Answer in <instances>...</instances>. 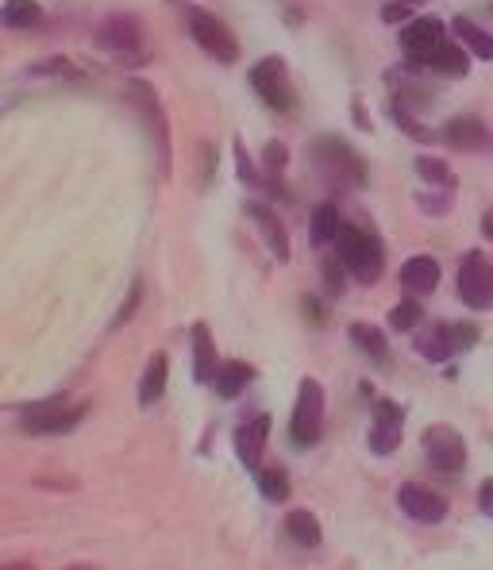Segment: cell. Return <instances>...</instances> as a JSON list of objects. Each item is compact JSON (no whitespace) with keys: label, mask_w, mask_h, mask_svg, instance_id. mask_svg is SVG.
I'll use <instances>...</instances> for the list:
<instances>
[{"label":"cell","mask_w":493,"mask_h":570,"mask_svg":"<svg viewBox=\"0 0 493 570\" xmlns=\"http://www.w3.org/2000/svg\"><path fill=\"white\" fill-rule=\"evenodd\" d=\"M308 158H313L316 178H321L328 189H363L366 178H371V174H366V158L339 136L313 139Z\"/></svg>","instance_id":"6da1fadb"},{"label":"cell","mask_w":493,"mask_h":570,"mask_svg":"<svg viewBox=\"0 0 493 570\" xmlns=\"http://www.w3.org/2000/svg\"><path fill=\"white\" fill-rule=\"evenodd\" d=\"M336 258L344 263V271L358 285H374L386 271V255H382V243L374 232L358 228V224H344L336 236Z\"/></svg>","instance_id":"7a4b0ae2"},{"label":"cell","mask_w":493,"mask_h":570,"mask_svg":"<svg viewBox=\"0 0 493 570\" xmlns=\"http://www.w3.org/2000/svg\"><path fill=\"white\" fill-rule=\"evenodd\" d=\"M124 94H128V105L136 108V116L144 120L150 142H155L158 174L170 178V120H166V108H162V100H158L155 86L144 78H131L128 86H124Z\"/></svg>","instance_id":"3957f363"},{"label":"cell","mask_w":493,"mask_h":570,"mask_svg":"<svg viewBox=\"0 0 493 570\" xmlns=\"http://www.w3.org/2000/svg\"><path fill=\"white\" fill-rule=\"evenodd\" d=\"M97 47L105 50V55H112L116 62H124V66H144L150 58L147 31L131 12L105 16V20L97 23Z\"/></svg>","instance_id":"277c9868"},{"label":"cell","mask_w":493,"mask_h":570,"mask_svg":"<svg viewBox=\"0 0 493 570\" xmlns=\"http://www.w3.org/2000/svg\"><path fill=\"white\" fill-rule=\"evenodd\" d=\"M247 78H250V89H255L266 108H274V112H294L297 108V89H294V81H289L286 58H278V55L258 58Z\"/></svg>","instance_id":"5b68a950"},{"label":"cell","mask_w":493,"mask_h":570,"mask_svg":"<svg viewBox=\"0 0 493 570\" xmlns=\"http://www.w3.org/2000/svg\"><path fill=\"white\" fill-rule=\"evenodd\" d=\"M186 23H189V36H194V43L205 50L208 58H216L220 66H231L239 58V43L236 36L228 31V23L216 20L213 12H205V8H189L186 12Z\"/></svg>","instance_id":"8992f818"},{"label":"cell","mask_w":493,"mask_h":570,"mask_svg":"<svg viewBox=\"0 0 493 570\" xmlns=\"http://www.w3.org/2000/svg\"><path fill=\"white\" fill-rule=\"evenodd\" d=\"M324 435V390L316 379H305L297 390V405H294V421H289V440L297 448H313Z\"/></svg>","instance_id":"52a82bcc"},{"label":"cell","mask_w":493,"mask_h":570,"mask_svg":"<svg viewBox=\"0 0 493 570\" xmlns=\"http://www.w3.org/2000/svg\"><path fill=\"white\" fill-rule=\"evenodd\" d=\"M86 413H89V405H66L62 397H55V401H43V405H31L28 413L20 416V432L62 435L86 421Z\"/></svg>","instance_id":"ba28073f"},{"label":"cell","mask_w":493,"mask_h":570,"mask_svg":"<svg viewBox=\"0 0 493 570\" xmlns=\"http://www.w3.org/2000/svg\"><path fill=\"white\" fill-rule=\"evenodd\" d=\"M424 459L436 474H463L466 466V443L463 435L455 432L451 424H432L424 432Z\"/></svg>","instance_id":"9c48e42d"},{"label":"cell","mask_w":493,"mask_h":570,"mask_svg":"<svg viewBox=\"0 0 493 570\" xmlns=\"http://www.w3.org/2000/svg\"><path fill=\"white\" fill-rule=\"evenodd\" d=\"M447 43V28L432 16H421V20H408L405 31H401V50L405 58L416 66V70H428V62L436 58V50Z\"/></svg>","instance_id":"30bf717a"},{"label":"cell","mask_w":493,"mask_h":570,"mask_svg":"<svg viewBox=\"0 0 493 570\" xmlns=\"http://www.w3.org/2000/svg\"><path fill=\"white\" fill-rule=\"evenodd\" d=\"M459 297H463L466 308H479V313L493 308V266L479 250H471L459 266Z\"/></svg>","instance_id":"8fae6325"},{"label":"cell","mask_w":493,"mask_h":570,"mask_svg":"<svg viewBox=\"0 0 493 570\" xmlns=\"http://www.w3.org/2000/svg\"><path fill=\"white\" fill-rule=\"evenodd\" d=\"M397 505L405 517H413V521L421 524H440L447 517V501L440 498L436 490H428V485L421 482H405L397 490Z\"/></svg>","instance_id":"7c38bea8"},{"label":"cell","mask_w":493,"mask_h":570,"mask_svg":"<svg viewBox=\"0 0 493 570\" xmlns=\"http://www.w3.org/2000/svg\"><path fill=\"white\" fill-rule=\"evenodd\" d=\"M401 428H405V413L394 401H378L371 421V451L374 455H394L401 448Z\"/></svg>","instance_id":"4fadbf2b"},{"label":"cell","mask_w":493,"mask_h":570,"mask_svg":"<svg viewBox=\"0 0 493 570\" xmlns=\"http://www.w3.org/2000/svg\"><path fill=\"white\" fill-rule=\"evenodd\" d=\"M266 440H270V416H250L247 424L236 428V455L247 471H258V466H263Z\"/></svg>","instance_id":"5bb4252c"},{"label":"cell","mask_w":493,"mask_h":570,"mask_svg":"<svg viewBox=\"0 0 493 570\" xmlns=\"http://www.w3.org/2000/svg\"><path fill=\"white\" fill-rule=\"evenodd\" d=\"M247 216L258 224V232H263L266 247L274 250V258H278V263H289V236H286V224L278 220V213H274V208H266L263 200H250Z\"/></svg>","instance_id":"9a60e30c"},{"label":"cell","mask_w":493,"mask_h":570,"mask_svg":"<svg viewBox=\"0 0 493 570\" xmlns=\"http://www.w3.org/2000/svg\"><path fill=\"white\" fill-rule=\"evenodd\" d=\"M189 340H194V382L197 385H213L216 371H220V363H216V343H213V332H208V324H194Z\"/></svg>","instance_id":"2e32d148"},{"label":"cell","mask_w":493,"mask_h":570,"mask_svg":"<svg viewBox=\"0 0 493 570\" xmlns=\"http://www.w3.org/2000/svg\"><path fill=\"white\" fill-rule=\"evenodd\" d=\"M444 142L455 150H482L490 142V131L479 116H455V120H447V128H444Z\"/></svg>","instance_id":"e0dca14e"},{"label":"cell","mask_w":493,"mask_h":570,"mask_svg":"<svg viewBox=\"0 0 493 570\" xmlns=\"http://www.w3.org/2000/svg\"><path fill=\"white\" fill-rule=\"evenodd\" d=\"M401 285H405L408 293H421V297H428V293L440 285V263H436V258H428V255L408 258V263L401 266Z\"/></svg>","instance_id":"ac0fdd59"},{"label":"cell","mask_w":493,"mask_h":570,"mask_svg":"<svg viewBox=\"0 0 493 570\" xmlns=\"http://www.w3.org/2000/svg\"><path fill=\"white\" fill-rule=\"evenodd\" d=\"M451 351H455V343H451V324H428V328H416V355H424L428 363H444L451 358Z\"/></svg>","instance_id":"d6986e66"},{"label":"cell","mask_w":493,"mask_h":570,"mask_svg":"<svg viewBox=\"0 0 493 570\" xmlns=\"http://www.w3.org/2000/svg\"><path fill=\"white\" fill-rule=\"evenodd\" d=\"M250 379H255V366L244 363V358H228V363H220V371H216V393H220L224 401L239 397V393L247 390Z\"/></svg>","instance_id":"ffe728a7"},{"label":"cell","mask_w":493,"mask_h":570,"mask_svg":"<svg viewBox=\"0 0 493 570\" xmlns=\"http://www.w3.org/2000/svg\"><path fill=\"white\" fill-rule=\"evenodd\" d=\"M455 36H459V47L471 50L474 58H482V62H493V36L486 28H479L474 20H466V16H455Z\"/></svg>","instance_id":"44dd1931"},{"label":"cell","mask_w":493,"mask_h":570,"mask_svg":"<svg viewBox=\"0 0 493 570\" xmlns=\"http://www.w3.org/2000/svg\"><path fill=\"white\" fill-rule=\"evenodd\" d=\"M166 379H170V363H166V355L158 351V355H150V363L144 371V382H139V405L150 409L155 401H162Z\"/></svg>","instance_id":"7402d4cb"},{"label":"cell","mask_w":493,"mask_h":570,"mask_svg":"<svg viewBox=\"0 0 493 570\" xmlns=\"http://www.w3.org/2000/svg\"><path fill=\"white\" fill-rule=\"evenodd\" d=\"M39 20H43L39 0H4V4H0V28H8V31H28V28H36Z\"/></svg>","instance_id":"603a6c76"},{"label":"cell","mask_w":493,"mask_h":570,"mask_svg":"<svg viewBox=\"0 0 493 570\" xmlns=\"http://www.w3.org/2000/svg\"><path fill=\"white\" fill-rule=\"evenodd\" d=\"M286 535L297 543V548H321V540H324L321 521H316L308 509H294V513H286Z\"/></svg>","instance_id":"cb8c5ba5"},{"label":"cell","mask_w":493,"mask_h":570,"mask_svg":"<svg viewBox=\"0 0 493 570\" xmlns=\"http://www.w3.org/2000/svg\"><path fill=\"white\" fill-rule=\"evenodd\" d=\"M339 228H344V220H339V208L332 205V200H324V205L313 208V228H308V236H313L316 247H328V243H336Z\"/></svg>","instance_id":"d4e9b609"},{"label":"cell","mask_w":493,"mask_h":570,"mask_svg":"<svg viewBox=\"0 0 493 570\" xmlns=\"http://www.w3.org/2000/svg\"><path fill=\"white\" fill-rule=\"evenodd\" d=\"M428 70H436V73H444V78H466L471 73V58H466V50L455 43V39H447L444 47L436 50V58L428 62Z\"/></svg>","instance_id":"484cf974"},{"label":"cell","mask_w":493,"mask_h":570,"mask_svg":"<svg viewBox=\"0 0 493 570\" xmlns=\"http://www.w3.org/2000/svg\"><path fill=\"white\" fill-rule=\"evenodd\" d=\"M351 343L363 351L366 358H374L378 366L390 363V351H386V335H382L374 324H351Z\"/></svg>","instance_id":"4316f807"},{"label":"cell","mask_w":493,"mask_h":570,"mask_svg":"<svg viewBox=\"0 0 493 570\" xmlns=\"http://www.w3.org/2000/svg\"><path fill=\"white\" fill-rule=\"evenodd\" d=\"M416 174H421V178L428 181L432 189H447V193H455V186H459L455 170H451V166L444 163V158H432V155L416 158Z\"/></svg>","instance_id":"83f0119b"},{"label":"cell","mask_w":493,"mask_h":570,"mask_svg":"<svg viewBox=\"0 0 493 570\" xmlns=\"http://www.w3.org/2000/svg\"><path fill=\"white\" fill-rule=\"evenodd\" d=\"M263 166H266V186H274L278 193H286V186H282V174H286L289 166V147L278 139H270L263 147Z\"/></svg>","instance_id":"f1b7e54d"},{"label":"cell","mask_w":493,"mask_h":570,"mask_svg":"<svg viewBox=\"0 0 493 570\" xmlns=\"http://www.w3.org/2000/svg\"><path fill=\"white\" fill-rule=\"evenodd\" d=\"M258 490H263L266 501H289V478L282 466H258Z\"/></svg>","instance_id":"f546056e"},{"label":"cell","mask_w":493,"mask_h":570,"mask_svg":"<svg viewBox=\"0 0 493 570\" xmlns=\"http://www.w3.org/2000/svg\"><path fill=\"white\" fill-rule=\"evenodd\" d=\"M424 324V308H421V301H401V305L390 308V328H397V332H416Z\"/></svg>","instance_id":"4dcf8cb0"},{"label":"cell","mask_w":493,"mask_h":570,"mask_svg":"<svg viewBox=\"0 0 493 570\" xmlns=\"http://www.w3.org/2000/svg\"><path fill=\"white\" fill-rule=\"evenodd\" d=\"M28 73H36V78H81L78 66L66 62V58H47V62H36V66H28Z\"/></svg>","instance_id":"1f68e13d"},{"label":"cell","mask_w":493,"mask_h":570,"mask_svg":"<svg viewBox=\"0 0 493 570\" xmlns=\"http://www.w3.org/2000/svg\"><path fill=\"white\" fill-rule=\"evenodd\" d=\"M236 170H239V181H247V186H266V178L255 170V163H250V155H247V147H244V139H236Z\"/></svg>","instance_id":"d6a6232c"},{"label":"cell","mask_w":493,"mask_h":570,"mask_svg":"<svg viewBox=\"0 0 493 570\" xmlns=\"http://www.w3.org/2000/svg\"><path fill=\"white\" fill-rule=\"evenodd\" d=\"M451 197H455V193H447V189H428V193H416V205H421L424 213H432V216H444L447 208H451Z\"/></svg>","instance_id":"836d02e7"},{"label":"cell","mask_w":493,"mask_h":570,"mask_svg":"<svg viewBox=\"0 0 493 570\" xmlns=\"http://www.w3.org/2000/svg\"><path fill=\"white\" fill-rule=\"evenodd\" d=\"M394 120L401 124V128H405V136H413V139H424V142H428V139H436V136H432L428 128H424L421 120H413V116H408V108H405V105H397V100H394Z\"/></svg>","instance_id":"e575fe53"},{"label":"cell","mask_w":493,"mask_h":570,"mask_svg":"<svg viewBox=\"0 0 493 570\" xmlns=\"http://www.w3.org/2000/svg\"><path fill=\"white\" fill-rule=\"evenodd\" d=\"M139 301H144V282H131L128 301H124L120 313H116V324H112V328H124V324L131 321V313H136V308H139Z\"/></svg>","instance_id":"d590c367"},{"label":"cell","mask_w":493,"mask_h":570,"mask_svg":"<svg viewBox=\"0 0 493 570\" xmlns=\"http://www.w3.org/2000/svg\"><path fill=\"white\" fill-rule=\"evenodd\" d=\"M451 343H455V351H466L479 343V328L474 324H451Z\"/></svg>","instance_id":"8d00e7d4"},{"label":"cell","mask_w":493,"mask_h":570,"mask_svg":"<svg viewBox=\"0 0 493 570\" xmlns=\"http://www.w3.org/2000/svg\"><path fill=\"white\" fill-rule=\"evenodd\" d=\"M324 282H328V293H344V263L339 258H324Z\"/></svg>","instance_id":"74e56055"},{"label":"cell","mask_w":493,"mask_h":570,"mask_svg":"<svg viewBox=\"0 0 493 570\" xmlns=\"http://www.w3.org/2000/svg\"><path fill=\"white\" fill-rule=\"evenodd\" d=\"M213 174H216V147L205 142V147H200V178H205V186L213 181Z\"/></svg>","instance_id":"f35d334b"},{"label":"cell","mask_w":493,"mask_h":570,"mask_svg":"<svg viewBox=\"0 0 493 570\" xmlns=\"http://www.w3.org/2000/svg\"><path fill=\"white\" fill-rule=\"evenodd\" d=\"M479 509L493 521V478H490V482H482V490H479Z\"/></svg>","instance_id":"ab89813d"},{"label":"cell","mask_w":493,"mask_h":570,"mask_svg":"<svg viewBox=\"0 0 493 570\" xmlns=\"http://www.w3.org/2000/svg\"><path fill=\"white\" fill-rule=\"evenodd\" d=\"M382 20H386V23L408 20V4H397V0H394V4H386V8H382Z\"/></svg>","instance_id":"60d3db41"},{"label":"cell","mask_w":493,"mask_h":570,"mask_svg":"<svg viewBox=\"0 0 493 570\" xmlns=\"http://www.w3.org/2000/svg\"><path fill=\"white\" fill-rule=\"evenodd\" d=\"M305 313H313V321L324 324V308H321V301H316V297H305Z\"/></svg>","instance_id":"b9f144b4"},{"label":"cell","mask_w":493,"mask_h":570,"mask_svg":"<svg viewBox=\"0 0 493 570\" xmlns=\"http://www.w3.org/2000/svg\"><path fill=\"white\" fill-rule=\"evenodd\" d=\"M482 236L493 239V208H486V216H482Z\"/></svg>","instance_id":"7bdbcfd3"},{"label":"cell","mask_w":493,"mask_h":570,"mask_svg":"<svg viewBox=\"0 0 493 570\" xmlns=\"http://www.w3.org/2000/svg\"><path fill=\"white\" fill-rule=\"evenodd\" d=\"M0 570H36V567L23 563V559H12V563H0Z\"/></svg>","instance_id":"ee69618b"},{"label":"cell","mask_w":493,"mask_h":570,"mask_svg":"<svg viewBox=\"0 0 493 570\" xmlns=\"http://www.w3.org/2000/svg\"><path fill=\"white\" fill-rule=\"evenodd\" d=\"M70 570H89V567H70Z\"/></svg>","instance_id":"f6af8a7d"}]
</instances>
